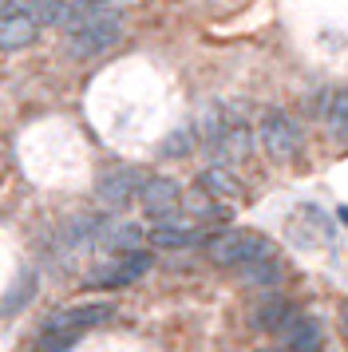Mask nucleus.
I'll use <instances>...</instances> for the list:
<instances>
[{
    "mask_svg": "<svg viewBox=\"0 0 348 352\" xmlns=\"http://www.w3.org/2000/svg\"><path fill=\"white\" fill-rule=\"evenodd\" d=\"M139 226L131 222H107L103 226V234H99V245H107V250H123V254H131V250H139Z\"/></svg>",
    "mask_w": 348,
    "mask_h": 352,
    "instance_id": "4468645a",
    "label": "nucleus"
},
{
    "mask_svg": "<svg viewBox=\"0 0 348 352\" xmlns=\"http://www.w3.org/2000/svg\"><path fill=\"white\" fill-rule=\"evenodd\" d=\"M285 234H289V241H293L297 250H316V245H325V241L332 238V222L320 206H297L289 214Z\"/></svg>",
    "mask_w": 348,
    "mask_h": 352,
    "instance_id": "20e7f679",
    "label": "nucleus"
},
{
    "mask_svg": "<svg viewBox=\"0 0 348 352\" xmlns=\"http://www.w3.org/2000/svg\"><path fill=\"white\" fill-rule=\"evenodd\" d=\"M119 36H123V20L115 16V12L95 8V12H83V16L67 28V44H72L76 56H99V52H107L111 44H119Z\"/></svg>",
    "mask_w": 348,
    "mask_h": 352,
    "instance_id": "f03ea898",
    "label": "nucleus"
},
{
    "mask_svg": "<svg viewBox=\"0 0 348 352\" xmlns=\"http://www.w3.org/2000/svg\"><path fill=\"white\" fill-rule=\"evenodd\" d=\"M257 135H261V146H265V155H269L273 162L297 159V151H301V131H297V123H293L289 115L269 111L265 119H261Z\"/></svg>",
    "mask_w": 348,
    "mask_h": 352,
    "instance_id": "7ed1b4c3",
    "label": "nucleus"
},
{
    "mask_svg": "<svg viewBox=\"0 0 348 352\" xmlns=\"http://www.w3.org/2000/svg\"><path fill=\"white\" fill-rule=\"evenodd\" d=\"M206 254H210L214 265L241 270V265L273 257V241L265 234H253V230H221L214 238H206Z\"/></svg>",
    "mask_w": 348,
    "mask_h": 352,
    "instance_id": "f257e3e1",
    "label": "nucleus"
},
{
    "mask_svg": "<svg viewBox=\"0 0 348 352\" xmlns=\"http://www.w3.org/2000/svg\"><path fill=\"white\" fill-rule=\"evenodd\" d=\"M142 186H146V175H142L139 166H115L111 175L99 178V198L111 202V206H119V202H127Z\"/></svg>",
    "mask_w": 348,
    "mask_h": 352,
    "instance_id": "9d476101",
    "label": "nucleus"
},
{
    "mask_svg": "<svg viewBox=\"0 0 348 352\" xmlns=\"http://www.w3.org/2000/svg\"><path fill=\"white\" fill-rule=\"evenodd\" d=\"M139 194H142V210H146L151 218H174V210L182 202L174 178H146V186H142Z\"/></svg>",
    "mask_w": 348,
    "mask_h": 352,
    "instance_id": "1a4fd4ad",
    "label": "nucleus"
},
{
    "mask_svg": "<svg viewBox=\"0 0 348 352\" xmlns=\"http://www.w3.org/2000/svg\"><path fill=\"white\" fill-rule=\"evenodd\" d=\"M12 4H16V0H0V16H4V12H16Z\"/></svg>",
    "mask_w": 348,
    "mask_h": 352,
    "instance_id": "412c9836",
    "label": "nucleus"
},
{
    "mask_svg": "<svg viewBox=\"0 0 348 352\" xmlns=\"http://www.w3.org/2000/svg\"><path fill=\"white\" fill-rule=\"evenodd\" d=\"M277 333H281L285 352H320V324L305 313H289V320Z\"/></svg>",
    "mask_w": 348,
    "mask_h": 352,
    "instance_id": "6e6552de",
    "label": "nucleus"
},
{
    "mask_svg": "<svg viewBox=\"0 0 348 352\" xmlns=\"http://www.w3.org/2000/svg\"><path fill=\"white\" fill-rule=\"evenodd\" d=\"M67 4H72L76 12H95V8H103L107 0H67Z\"/></svg>",
    "mask_w": 348,
    "mask_h": 352,
    "instance_id": "aec40b11",
    "label": "nucleus"
},
{
    "mask_svg": "<svg viewBox=\"0 0 348 352\" xmlns=\"http://www.w3.org/2000/svg\"><path fill=\"white\" fill-rule=\"evenodd\" d=\"M103 218H72V222L60 230V257H79L83 250L99 245V234H103Z\"/></svg>",
    "mask_w": 348,
    "mask_h": 352,
    "instance_id": "0eeeda50",
    "label": "nucleus"
},
{
    "mask_svg": "<svg viewBox=\"0 0 348 352\" xmlns=\"http://www.w3.org/2000/svg\"><path fill=\"white\" fill-rule=\"evenodd\" d=\"M146 270H151V254H142V250H131V254H115L107 265L91 270V285L123 289V285H131V281H139Z\"/></svg>",
    "mask_w": 348,
    "mask_h": 352,
    "instance_id": "39448f33",
    "label": "nucleus"
},
{
    "mask_svg": "<svg viewBox=\"0 0 348 352\" xmlns=\"http://www.w3.org/2000/svg\"><path fill=\"white\" fill-rule=\"evenodd\" d=\"M151 241H155L158 250H190V245H198V241H202V234H198L190 222L174 218V222L155 226V230H151Z\"/></svg>",
    "mask_w": 348,
    "mask_h": 352,
    "instance_id": "f8f14e48",
    "label": "nucleus"
},
{
    "mask_svg": "<svg viewBox=\"0 0 348 352\" xmlns=\"http://www.w3.org/2000/svg\"><path fill=\"white\" fill-rule=\"evenodd\" d=\"M340 218H345V226H348V206H345V210H340Z\"/></svg>",
    "mask_w": 348,
    "mask_h": 352,
    "instance_id": "4be33fe9",
    "label": "nucleus"
},
{
    "mask_svg": "<svg viewBox=\"0 0 348 352\" xmlns=\"http://www.w3.org/2000/svg\"><path fill=\"white\" fill-rule=\"evenodd\" d=\"M345 329H348V305H345Z\"/></svg>",
    "mask_w": 348,
    "mask_h": 352,
    "instance_id": "5701e85b",
    "label": "nucleus"
},
{
    "mask_svg": "<svg viewBox=\"0 0 348 352\" xmlns=\"http://www.w3.org/2000/svg\"><path fill=\"white\" fill-rule=\"evenodd\" d=\"M198 186H202V194H210V198H241V182H237L226 166H210V170H202Z\"/></svg>",
    "mask_w": 348,
    "mask_h": 352,
    "instance_id": "ddd939ff",
    "label": "nucleus"
},
{
    "mask_svg": "<svg viewBox=\"0 0 348 352\" xmlns=\"http://www.w3.org/2000/svg\"><path fill=\"white\" fill-rule=\"evenodd\" d=\"M218 155L226 162H241L246 155H250V131L246 127H226L218 139Z\"/></svg>",
    "mask_w": 348,
    "mask_h": 352,
    "instance_id": "2eb2a0df",
    "label": "nucleus"
},
{
    "mask_svg": "<svg viewBox=\"0 0 348 352\" xmlns=\"http://www.w3.org/2000/svg\"><path fill=\"white\" fill-rule=\"evenodd\" d=\"M190 143H194V135H190V127H182V131H174L171 139L158 146V151H162V155H182V151H186Z\"/></svg>",
    "mask_w": 348,
    "mask_h": 352,
    "instance_id": "6ab92c4d",
    "label": "nucleus"
},
{
    "mask_svg": "<svg viewBox=\"0 0 348 352\" xmlns=\"http://www.w3.org/2000/svg\"><path fill=\"white\" fill-rule=\"evenodd\" d=\"M241 277H246V285H277L281 281V270H277V261L265 257V261H253V265H241Z\"/></svg>",
    "mask_w": 348,
    "mask_h": 352,
    "instance_id": "dca6fc26",
    "label": "nucleus"
},
{
    "mask_svg": "<svg viewBox=\"0 0 348 352\" xmlns=\"http://www.w3.org/2000/svg\"><path fill=\"white\" fill-rule=\"evenodd\" d=\"M40 36V24L28 16V12H4L0 16V52H20V48H28L32 40Z\"/></svg>",
    "mask_w": 348,
    "mask_h": 352,
    "instance_id": "9b49d317",
    "label": "nucleus"
},
{
    "mask_svg": "<svg viewBox=\"0 0 348 352\" xmlns=\"http://www.w3.org/2000/svg\"><path fill=\"white\" fill-rule=\"evenodd\" d=\"M285 320H289V305L285 301H269V305L257 309V324H261V329H281Z\"/></svg>",
    "mask_w": 348,
    "mask_h": 352,
    "instance_id": "f3484780",
    "label": "nucleus"
},
{
    "mask_svg": "<svg viewBox=\"0 0 348 352\" xmlns=\"http://www.w3.org/2000/svg\"><path fill=\"white\" fill-rule=\"evenodd\" d=\"M115 313V305H76V309H63L56 317L47 320L44 329L47 333H67V336H79L83 329H95Z\"/></svg>",
    "mask_w": 348,
    "mask_h": 352,
    "instance_id": "423d86ee",
    "label": "nucleus"
},
{
    "mask_svg": "<svg viewBox=\"0 0 348 352\" xmlns=\"http://www.w3.org/2000/svg\"><path fill=\"white\" fill-rule=\"evenodd\" d=\"M72 344H76V336H67V333H47V329H44L32 352H67Z\"/></svg>",
    "mask_w": 348,
    "mask_h": 352,
    "instance_id": "a211bd4d",
    "label": "nucleus"
}]
</instances>
